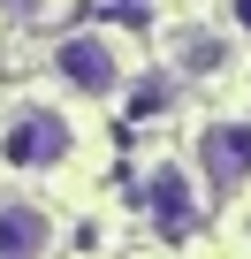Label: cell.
Masks as SVG:
<instances>
[{
	"instance_id": "cell-8",
	"label": "cell",
	"mask_w": 251,
	"mask_h": 259,
	"mask_svg": "<svg viewBox=\"0 0 251 259\" xmlns=\"http://www.w3.org/2000/svg\"><path fill=\"white\" fill-rule=\"evenodd\" d=\"M0 8H16V16H38V8H46V0H0Z\"/></svg>"
},
{
	"instance_id": "cell-7",
	"label": "cell",
	"mask_w": 251,
	"mask_h": 259,
	"mask_svg": "<svg viewBox=\"0 0 251 259\" xmlns=\"http://www.w3.org/2000/svg\"><path fill=\"white\" fill-rule=\"evenodd\" d=\"M228 23H236V31L251 38V0H228Z\"/></svg>"
},
{
	"instance_id": "cell-3",
	"label": "cell",
	"mask_w": 251,
	"mask_h": 259,
	"mask_svg": "<svg viewBox=\"0 0 251 259\" xmlns=\"http://www.w3.org/2000/svg\"><path fill=\"white\" fill-rule=\"evenodd\" d=\"M198 168H206V183L221 198L243 191L251 183V122H206L198 130Z\"/></svg>"
},
{
	"instance_id": "cell-6",
	"label": "cell",
	"mask_w": 251,
	"mask_h": 259,
	"mask_svg": "<svg viewBox=\"0 0 251 259\" xmlns=\"http://www.w3.org/2000/svg\"><path fill=\"white\" fill-rule=\"evenodd\" d=\"M175 61H183L190 76H213V69L228 61V46H221L213 31H183V38H175Z\"/></svg>"
},
{
	"instance_id": "cell-5",
	"label": "cell",
	"mask_w": 251,
	"mask_h": 259,
	"mask_svg": "<svg viewBox=\"0 0 251 259\" xmlns=\"http://www.w3.org/2000/svg\"><path fill=\"white\" fill-rule=\"evenodd\" d=\"M46 251H54V221H46V206L8 198V206H0V259H46Z\"/></svg>"
},
{
	"instance_id": "cell-1",
	"label": "cell",
	"mask_w": 251,
	"mask_h": 259,
	"mask_svg": "<svg viewBox=\"0 0 251 259\" xmlns=\"http://www.w3.org/2000/svg\"><path fill=\"white\" fill-rule=\"evenodd\" d=\"M69 153H76V130L54 107H16L8 122H0V168H16V176H46Z\"/></svg>"
},
{
	"instance_id": "cell-2",
	"label": "cell",
	"mask_w": 251,
	"mask_h": 259,
	"mask_svg": "<svg viewBox=\"0 0 251 259\" xmlns=\"http://www.w3.org/2000/svg\"><path fill=\"white\" fill-rule=\"evenodd\" d=\"M54 76L84 99H107V92H122V46L99 38V31H76V38L54 46Z\"/></svg>"
},
{
	"instance_id": "cell-4",
	"label": "cell",
	"mask_w": 251,
	"mask_h": 259,
	"mask_svg": "<svg viewBox=\"0 0 251 259\" xmlns=\"http://www.w3.org/2000/svg\"><path fill=\"white\" fill-rule=\"evenodd\" d=\"M145 213L160 221V236H190V229H198L190 176H183V168H153V176H145Z\"/></svg>"
}]
</instances>
